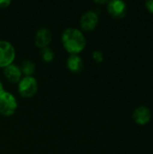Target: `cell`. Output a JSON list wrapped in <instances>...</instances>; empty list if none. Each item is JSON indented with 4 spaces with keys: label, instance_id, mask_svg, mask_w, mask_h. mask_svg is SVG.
<instances>
[{
    "label": "cell",
    "instance_id": "8992f818",
    "mask_svg": "<svg viewBox=\"0 0 153 154\" xmlns=\"http://www.w3.org/2000/svg\"><path fill=\"white\" fill-rule=\"evenodd\" d=\"M98 23V15L94 11L86 12L80 18V26L84 31H93Z\"/></svg>",
    "mask_w": 153,
    "mask_h": 154
},
{
    "label": "cell",
    "instance_id": "7a4b0ae2",
    "mask_svg": "<svg viewBox=\"0 0 153 154\" xmlns=\"http://www.w3.org/2000/svg\"><path fill=\"white\" fill-rule=\"evenodd\" d=\"M17 108L15 97L9 92L5 91L0 97V114L4 116H11Z\"/></svg>",
    "mask_w": 153,
    "mask_h": 154
},
{
    "label": "cell",
    "instance_id": "52a82bcc",
    "mask_svg": "<svg viewBox=\"0 0 153 154\" xmlns=\"http://www.w3.org/2000/svg\"><path fill=\"white\" fill-rule=\"evenodd\" d=\"M151 118V110L144 106H141L137 107L133 113V121L140 125H147Z\"/></svg>",
    "mask_w": 153,
    "mask_h": 154
},
{
    "label": "cell",
    "instance_id": "4fadbf2b",
    "mask_svg": "<svg viewBox=\"0 0 153 154\" xmlns=\"http://www.w3.org/2000/svg\"><path fill=\"white\" fill-rule=\"evenodd\" d=\"M92 57H93L94 60L96 61L97 63L102 62L103 60H104V55H103L102 51H95L92 53Z\"/></svg>",
    "mask_w": 153,
    "mask_h": 154
},
{
    "label": "cell",
    "instance_id": "5bb4252c",
    "mask_svg": "<svg viewBox=\"0 0 153 154\" xmlns=\"http://www.w3.org/2000/svg\"><path fill=\"white\" fill-rule=\"evenodd\" d=\"M145 6H146V9L153 14V0L146 1L145 2Z\"/></svg>",
    "mask_w": 153,
    "mask_h": 154
},
{
    "label": "cell",
    "instance_id": "3957f363",
    "mask_svg": "<svg viewBox=\"0 0 153 154\" xmlns=\"http://www.w3.org/2000/svg\"><path fill=\"white\" fill-rule=\"evenodd\" d=\"M15 58V51L14 46L6 42L0 41V68H5L11 64Z\"/></svg>",
    "mask_w": 153,
    "mask_h": 154
},
{
    "label": "cell",
    "instance_id": "2e32d148",
    "mask_svg": "<svg viewBox=\"0 0 153 154\" xmlns=\"http://www.w3.org/2000/svg\"><path fill=\"white\" fill-rule=\"evenodd\" d=\"M4 92H5V89H4V88H3V84L0 82V97H1V95H2Z\"/></svg>",
    "mask_w": 153,
    "mask_h": 154
},
{
    "label": "cell",
    "instance_id": "8fae6325",
    "mask_svg": "<svg viewBox=\"0 0 153 154\" xmlns=\"http://www.w3.org/2000/svg\"><path fill=\"white\" fill-rule=\"evenodd\" d=\"M20 69L22 74H23L25 77H32V75L35 71V66L31 60H24L22 63Z\"/></svg>",
    "mask_w": 153,
    "mask_h": 154
},
{
    "label": "cell",
    "instance_id": "6da1fadb",
    "mask_svg": "<svg viewBox=\"0 0 153 154\" xmlns=\"http://www.w3.org/2000/svg\"><path fill=\"white\" fill-rule=\"evenodd\" d=\"M62 44L66 51L71 55H78L86 47V38L83 33L76 28H68L62 33Z\"/></svg>",
    "mask_w": 153,
    "mask_h": 154
},
{
    "label": "cell",
    "instance_id": "ba28073f",
    "mask_svg": "<svg viewBox=\"0 0 153 154\" xmlns=\"http://www.w3.org/2000/svg\"><path fill=\"white\" fill-rule=\"evenodd\" d=\"M52 39L51 32L47 28H41L37 31L35 35V45L38 48L44 49L47 48Z\"/></svg>",
    "mask_w": 153,
    "mask_h": 154
},
{
    "label": "cell",
    "instance_id": "30bf717a",
    "mask_svg": "<svg viewBox=\"0 0 153 154\" xmlns=\"http://www.w3.org/2000/svg\"><path fill=\"white\" fill-rule=\"evenodd\" d=\"M67 67L72 72H79L83 69V60L78 55H70L67 60Z\"/></svg>",
    "mask_w": 153,
    "mask_h": 154
},
{
    "label": "cell",
    "instance_id": "7c38bea8",
    "mask_svg": "<svg viewBox=\"0 0 153 154\" xmlns=\"http://www.w3.org/2000/svg\"><path fill=\"white\" fill-rule=\"evenodd\" d=\"M41 57L43 61L45 62H50L53 58H54V52L52 51V50L49 47L41 49Z\"/></svg>",
    "mask_w": 153,
    "mask_h": 154
},
{
    "label": "cell",
    "instance_id": "9a60e30c",
    "mask_svg": "<svg viewBox=\"0 0 153 154\" xmlns=\"http://www.w3.org/2000/svg\"><path fill=\"white\" fill-rule=\"evenodd\" d=\"M11 4V1L9 0H0V7L1 8H5L8 7Z\"/></svg>",
    "mask_w": 153,
    "mask_h": 154
},
{
    "label": "cell",
    "instance_id": "277c9868",
    "mask_svg": "<svg viewBox=\"0 0 153 154\" xmlns=\"http://www.w3.org/2000/svg\"><path fill=\"white\" fill-rule=\"evenodd\" d=\"M19 93L23 97H31L34 96L38 90V84L33 77H24L21 79L18 86Z\"/></svg>",
    "mask_w": 153,
    "mask_h": 154
},
{
    "label": "cell",
    "instance_id": "9c48e42d",
    "mask_svg": "<svg viewBox=\"0 0 153 154\" xmlns=\"http://www.w3.org/2000/svg\"><path fill=\"white\" fill-rule=\"evenodd\" d=\"M4 74L5 78L13 83H17L21 80L22 78V72L19 67L11 64L4 69Z\"/></svg>",
    "mask_w": 153,
    "mask_h": 154
},
{
    "label": "cell",
    "instance_id": "5b68a950",
    "mask_svg": "<svg viewBox=\"0 0 153 154\" xmlns=\"http://www.w3.org/2000/svg\"><path fill=\"white\" fill-rule=\"evenodd\" d=\"M107 11L109 14L114 18H123L127 12L126 4L121 0H113L108 2Z\"/></svg>",
    "mask_w": 153,
    "mask_h": 154
}]
</instances>
